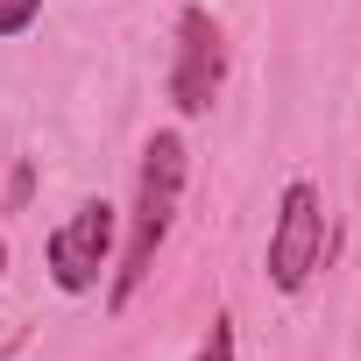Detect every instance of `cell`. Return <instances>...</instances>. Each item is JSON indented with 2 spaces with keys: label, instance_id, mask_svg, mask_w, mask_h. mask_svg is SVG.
I'll return each mask as SVG.
<instances>
[{
  "label": "cell",
  "instance_id": "obj_1",
  "mask_svg": "<svg viewBox=\"0 0 361 361\" xmlns=\"http://www.w3.org/2000/svg\"><path fill=\"white\" fill-rule=\"evenodd\" d=\"M185 177H192V149L177 128H156L142 142V170H135V213H128V241H121V262L106 276V312L121 319L135 305V290L149 283L170 227H177V199H185Z\"/></svg>",
  "mask_w": 361,
  "mask_h": 361
},
{
  "label": "cell",
  "instance_id": "obj_2",
  "mask_svg": "<svg viewBox=\"0 0 361 361\" xmlns=\"http://www.w3.org/2000/svg\"><path fill=\"white\" fill-rule=\"evenodd\" d=\"M114 248H121V213H114L106 199H78V206L50 227L43 269H50V283H57L64 298H85V290H99V276L114 269Z\"/></svg>",
  "mask_w": 361,
  "mask_h": 361
},
{
  "label": "cell",
  "instance_id": "obj_3",
  "mask_svg": "<svg viewBox=\"0 0 361 361\" xmlns=\"http://www.w3.org/2000/svg\"><path fill=\"white\" fill-rule=\"evenodd\" d=\"M319 262H326V199H319L312 177H290L283 199H276V220H269V262H262V276H269V290L298 298Z\"/></svg>",
  "mask_w": 361,
  "mask_h": 361
},
{
  "label": "cell",
  "instance_id": "obj_4",
  "mask_svg": "<svg viewBox=\"0 0 361 361\" xmlns=\"http://www.w3.org/2000/svg\"><path fill=\"white\" fill-rule=\"evenodd\" d=\"M227 85V29L206 8H177V57H170V106L206 114Z\"/></svg>",
  "mask_w": 361,
  "mask_h": 361
},
{
  "label": "cell",
  "instance_id": "obj_5",
  "mask_svg": "<svg viewBox=\"0 0 361 361\" xmlns=\"http://www.w3.org/2000/svg\"><path fill=\"white\" fill-rule=\"evenodd\" d=\"M192 361H234V312H213V333L199 340Z\"/></svg>",
  "mask_w": 361,
  "mask_h": 361
},
{
  "label": "cell",
  "instance_id": "obj_6",
  "mask_svg": "<svg viewBox=\"0 0 361 361\" xmlns=\"http://www.w3.org/2000/svg\"><path fill=\"white\" fill-rule=\"evenodd\" d=\"M36 15H43V0H0V36L36 29Z\"/></svg>",
  "mask_w": 361,
  "mask_h": 361
},
{
  "label": "cell",
  "instance_id": "obj_7",
  "mask_svg": "<svg viewBox=\"0 0 361 361\" xmlns=\"http://www.w3.org/2000/svg\"><path fill=\"white\" fill-rule=\"evenodd\" d=\"M0 276H8V234H0Z\"/></svg>",
  "mask_w": 361,
  "mask_h": 361
}]
</instances>
